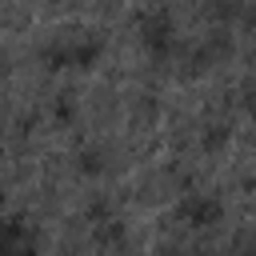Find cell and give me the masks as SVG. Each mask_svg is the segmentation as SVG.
Here are the masks:
<instances>
[{"instance_id": "1", "label": "cell", "mask_w": 256, "mask_h": 256, "mask_svg": "<svg viewBox=\"0 0 256 256\" xmlns=\"http://www.w3.org/2000/svg\"><path fill=\"white\" fill-rule=\"evenodd\" d=\"M32 252L36 248H32V240H28V232L20 224H8L0 232V256H32Z\"/></svg>"}, {"instance_id": "2", "label": "cell", "mask_w": 256, "mask_h": 256, "mask_svg": "<svg viewBox=\"0 0 256 256\" xmlns=\"http://www.w3.org/2000/svg\"><path fill=\"white\" fill-rule=\"evenodd\" d=\"M184 216H192V224H212L220 216V204L216 200H204V196H192L184 204Z\"/></svg>"}]
</instances>
